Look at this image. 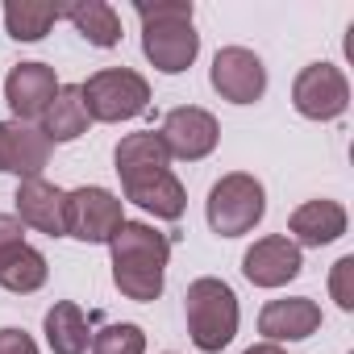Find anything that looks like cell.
Instances as JSON below:
<instances>
[{"label": "cell", "mask_w": 354, "mask_h": 354, "mask_svg": "<svg viewBox=\"0 0 354 354\" xmlns=\"http://www.w3.org/2000/svg\"><path fill=\"white\" fill-rule=\"evenodd\" d=\"M109 254H113V283L121 288V296L138 304H150L162 296L167 259H171L167 234H158L146 221H121V230L109 238Z\"/></svg>", "instance_id": "6da1fadb"}, {"label": "cell", "mask_w": 354, "mask_h": 354, "mask_svg": "<svg viewBox=\"0 0 354 354\" xmlns=\"http://www.w3.org/2000/svg\"><path fill=\"white\" fill-rule=\"evenodd\" d=\"M142 21V55L154 71L180 75L201 55V34L192 26V0H162V5H133Z\"/></svg>", "instance_id": "7a4b0ae2"}, {"label": "cell", "mask_w": 354, "mask_h": 354, "mask_svg": "<svg viewBox=\"0 0 354 354\" xmlns=\"http://www.w3.org/2000/svg\"><path fill=\"white\" fill-rule=\"evenodd\" d=\"M184 308H188V337L196 350L205 354H221L234 333H238V296L225 279H213V275H201L188 283V296H184Z\"/></svg>", "instance_id": "3957f363"}, {"label": "cell", "mask_w": 354, "mask_h": 354, "mask_svg": "<svg viewBox=\"0 0 354 354\" xmlns=\"http://www.w3.org/2000/svg\"><path fill=\"white\" fill-rule=\"evenodd\" d=\"M205 213H209V230H213V234H221V238H242V234H250V230L263 221V213H267V192H263V184L254 180V175L230 171V175H221V180L213 184Z\"/></svg>", "instance_id": "277c9868"}, {"label": "cell", "mask_w": 354, "mask_h": 354, "mask_svg": "<svg viewBox=\"0 0 354 354\" xmlns=\"http://www.w3.org/2000/svg\"><path fill=\"white\" fill-rule=\"evenodd\" d=\"M80 96L88 104V117L104 121V125L133 121L150 109V84L129 67H104V71L88 75L80 84Z\"/></svg>", "instance_id": "5b68a950"}, {"label": "cell", "mask_w": 354, "mask_h": 354, "mask_svg": "<svg viewBox=\"0 0 354 354\" xmlns=\"http://www.w3.org/2000/svg\"><path fill=\"white\" fill-rule=\"evenodd\" d=\"M292 104L308 121H333L350 104V80L333 63H308L292 84Z\"/></svg>", "instance_id": "8992f818"}, {"label": "cell", "mask_w": 354, "mask_h": 354, "mask_svg": "<svg viewBox=\"0 0 354 354\" xmlns=\"http://www.w3.org/2000/svg\"><path fill=\"white\" fill-rule=\"evenodd\" d=\"M162 146L171 158H184V162H201L217 150L221 142V125L209 109H196V104H180L162 117V129H158Z\"/></svg>", "instance_id": "52a82bcc"}, {"label": "cell", "mask_w": 354, "mask_h": 354, "mask_svg": "<svg viewBox=\"0 0 354 354\" xmlns=\"http://www.w3.org/2000/svg\"><path fill=\"white\" fill-rule=\"evenodd\" d=\"M121 221H125L121 201H117L109 188L84 184V188L67 192V238H80V242H109V238L121 230Z\"/></svg>", "instance_id": "ba28073f"}, {"label": "cell", "mask_w": 354, "mask_h": 354, "mask_svg": "<svg viewBox=\"0 0 354 354\" xmlns=\"http://www.w3.org/2000/svg\"><path fill=\"white\" fill-rule=\"evenodd\" d=\"M209 80H213L217 96L230 100V104H254V100H263V92H267V67H263V59H259L254 50H246V46H225V50H217Z\"/></svg>", "instance_id": "9c48e42d"}, {"label": "cell", "mask_w": 354, "mask_h": 354, "mask_svg": "<svg viewBox=\"0 0 354 354\" xmlns=\"http://www.w3.org/2000/svg\"><path fill=\"white\" fill-rule=\"evenodd\" d=\"M304 271V254L292 238L283 234H271V238H259L246 254H242V275L254 283V288H283L292 283L296 275Z\"/></svg>", "instance_id": "30bf717a"}, {"label": "cell", "mask_w": 354, "mask_h": 354, "mask_svg": "<svg viewBox=\"0 0 354 354\" xmlns=\"http://www.w3.org/2000/svg\"><path fill=\"white\" fill-rule=\"evenodd\" d=\"M55 92H59V80H55V67L46 63H17L5 80V100L13 109V121H26V125L42 121Z\"/></svg>", "instance_id": "8fae6325"}, {"label": "cell", "mask_w": 354, "mask_h": 354, "mask_svg": "<svg viewBox=\"0 0 354 354\" xmlns=\"http://www.w3.org/2000/svg\"><path fill=\"white\" fill-rule=\"evenodd\" d=\"M17 221L34 225L38 234L67 238V192L55 188L50 180H17Z\"/></svg>", "instance_id": "7c38bea8"}, {"label": "cell", "mask_w": 354, "mask_h": 354, "mask_svg": "<svg viewBox=\"0 0 354 354\" xmlns=\"http://www.w3.org/2000/svg\"><path fill=\"white\" fill-rule=\"evenodd\" d=\"M50 142L38 125L26 121H0V171H13L17 180H38L50 162Z\"/></svg>", "instance_id": "4fadbf2b"}, {"label": "cell", "mask_w": 354, "mask_h": 354, "mask_svg": "<svg viewBox=\"0 0 354 354\" xmlns=\"http://www.w3.org/2000/svg\"><path fill=\"white\" fill-rule=\"evenodd\" d=\"M321 329V304L308 300V296H283V300H271L263 313H259V333L279 346V342H304Z\"/></svg>", "instance_id": "5bb4252c"}, {"label": "cell", "mask_w": 354, "mask_h": 354, "mask_svg": "<svg viewBox=\"0 0 354 354\" xmlns=\"http://www.w3.org/2000/svg\"><path fill=\"white\" fill-rule=\"evenodd\" d=\"M121 188H125V201H133L138 209H146V213H154L162 221H180L184 209H188V192H184V184L175 180L171 171L142 175V180H129Z\"/></svg>", "instance_id": "9a60e30c"}, {"label": "cell", "mask_w": 354, "mask_h": 354, "mask_svg": "<svg viewBox=\"0 0 354 354\" xmlns=\"http://www.w3.org/2000/svg\"><path fill=\"white\" fill-rule=\"evenodd\" d=\"M288 230H292L296 246H317L321 250V246H329L346 234V209L337 201H308L292 213Z\"/></svg>", "instance_id": "2e32d148"}, {"label": "cell", "mask_w": 354, "mask_h": 354, "mask_svg": "<svg viewBox=\"0 0 354 354\" xmlns=\"http://www.w3.org/2000/svg\"><path fill=\"white\" fill-rule=\"evenodd\" d=\"M113 162H117L121 184L142 180V175H154V171H171V154H167V146H162V138L154 129L125 133L117 142V150H113Z\"/></svg>", "instance_id": "e0dca14e"}, {"label": "cell", "mask_w": 354, "mask_h": 354, "mask_svg": "<svg viewBox=\"0 0 354 354\" xmlns=\"http://www.w3.org/2000/svg\"><path fill=\"white\" fill-rule=\"evenodd\" d=\"M88 125H92V117H88V104L80 96V84H59V92H55L50 109L42 113V125H38L46 133V142L50 146L75 142V138L88 133Z\"/></svg>", "instance_id": "ac0fdd59"}, {"label": "cell", "mask_w": 354, "mask_h": 354, "mask_svg": "<svg viewBox=\"0 0 354 354\" xmlns=\"http://www.w3.org/2000/svg\"><path fill=\"white\" fill-rule=\"evenodd\" d=\"M42 329H46V346L55 354H84L92 346V325H88V317L75 300H55L46 308Z\"/></svg>", "instance_id": "d6986e66"}, {"label": "cell", "mask_w": 354, "mask_h": 354, "mask_svg": "<svg viewBox=\"0 0 354 354\" xmlns=\"http://www.w3.org/2000/svg\"><path fill=\"white\" fill-rule=\"evenodd\" d=\"M63 17L80 30L84 42L100 46V50H113L121 42V17L113 5H104V0H84V5H71L63 9Z\"/></svg>", "instance_id": "ffe728a7"}, {"label": "cell", "mask_w": 354, "mask_h": 354, "mask_svg": "<svg viewBox=\"0 0 354 354\" xmlns=\"http://www.w3.org/2000/svg\"><path fill=\"white\" fill-rule=\"evenodd\" d=\"M59 17H63V9L42 5V0H9L5 5V30L13 42H42Z\"/></svg>", "instance_id": "44dd1931"}, {"label": "cell", "mask_w": 354, "mask_h": 354, "mask_svg": "<svg viewBox=\"0 0 354 354\" xmlns=\"http://www.w3.org/2000/svg\"><path fill=\"white\" fill-rule=\"evenodd\" d=\"M46 275H50L46 254L26 242L21 250L9 254L5 267H0V288H5V292H17V296H30V292H38V288L46 283Z\"/></svg>", "instance_id": "7402d4cb"}, {"label": "cell", "mask_w": 354, "mask_h": 354, "mask_svg": "<svg viewBox=\"0 0 354 354\" xmlns=\"http://www.w3.org/2000/svg\"><path fill=\"white\" fill-rule=\"evenodd\" d=\"M92 354H146V333L133 321L104 325L100 333H92Z\"/></svg>", "instance_id": "603a6c76"}, {"label": "cell", "mask_w": 354, "mask_h": 354, "mask_svg": "<svg viewBox=\"0 0 354 354\" xmlns=\"http://www.w3.org/2000/svg\"><path fill=\"white\" fill-rule=\"evenodd\" d=\"M329 292L342 313H354V254H342L329 271Z\"/></svg>", "instance_id": "cb8c5ba5"}, {"label": "cell", "mask_w": 354, "mask_h": 354, "mask_svg": "<svg viewBox=\"0 0 354 354\" xmlns=\"http://www.w3.org/2000/svg\"><path fill=\"white\" fill-rule=\"evenodd\" d=\"M21 246H26V225L13 213H0V267H5L9 254L21 250Z\"/></svg>", "instance_id": "d4e9b609"}, {"label": "cell", "mask_w": 354, "mask_h": 354, "mask_svg": "<svg viewBox=\"0 0 354 354\" xmlns=\"http://www.w3.org/2000/svg\"><path fill=\"white\" fill-rule=\"evenodd\" d=\"M0 354H38V342L26 329H0Z\"/></svg>", "instance_id": "484cf974"}, {"label": "cell", "mask_w": 354, "mask_h": 354, "mask_svg": "<svg viewBox=\"0 0 354 354\" xmlns=\"http://www.w3.org/2000/svg\"><path fill=\"white\" fill-rule=\"evenodd\" d=\"M242 354H283V350L271 346V342H263V346H250V350H242Z\"/></svg>", "instance_id": "4316f807"}]
</instances>
